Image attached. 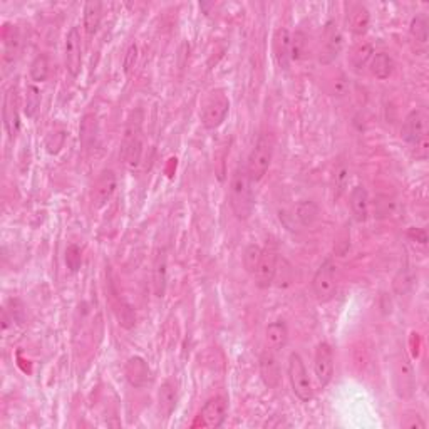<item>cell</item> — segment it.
<instances>
[{
  "mask_svg": "<svg viewBox=\"0 0 429 429\" xmlns=\"http://www.w3.org/2000/svg\"><path fill=\"white\" fill-rule=\"evenodd\" d=\"M260 378L270 389H275L280 384V366L272 351H265L260 356Z\"/></svg>",
  "mask_w": 429,
  "mask_h": 429,
  "instance_id": "obj_17",
  "label": "cell"
},
{
  "mask_svg": "<svg viewBox=\"0 0 429 429\" xmlns=\"http://www.w3.org/2000/svg\"><path fill=\"white\" fill-rule=\"evenodd\" d=\"M273 158V148L272 141L267 136H260L257 139V143L253 144L252 151H250L248 159H246V173H248L252 183L264 180V176L267 174L268 168L272 165Z\"/></svg>",
  "mask_w": 429,
  "mask_h": 429,
  "instance_id": "obj_4",
  "label": "cell"
},
{
  "mask_svg": "<svg viewBox=\"0 0 429 429\" xmlns=\"http://www.w3.org/2000/svg\"><path fill=\"white\" fill-rule=\"evenodd\" d=\"M29 74H30V79H32L34 82H44L45 79H47L49 62H47V58H45L44 54L36 56V59H34L32 64H30Z\"/></svg>",
  "mask_w": 429,
  "mask_h": 429,
  "instance_id": "obj_32",
  "label": "cell"
},
{
  "mask_svg": "<svg viewBox=\"0 0 429 429\" xmlns=\"http://www.w3.org/2000/svg\"><path fill=\"white\" fill-rule=\"evenodd\" d=\"M288 379H290L292 391H294V394L302 402H309L312 399V382H310L309 372L305 369L303 359L297 352H292L290 358H288Z\"/></svg>",
  "mask_w": 429,
  "mask_h": 429,
  "instance_id": "obj_6",
  "label": "cell"
},
{
  "mask_svg": "<svg viewBox=\"0 0 429 429\" xmlns=\"http://www.w3.org/2000/svg\"><path fill=\"white\" fill-rule=\"evenodd\" d=\"M307 51H309V37L302 30H297L290 39V60L295 62L302 60L307 56Z\"/></svg>",
  "mask_w": 429,
  "mask_h": 429,
  "instance_id": "obj_30",
  "label": "cell"
},
{
  "mask_svg": "<svg viewBox=\"0 0 429 429\" xmlns=\"http://www.w3.org/2000/svg\"><path fill=\"white\" fill-rule=\"evenodd\" d=\"M347 24L349 29L356 34V36H362L367 32L371 24V14L362 3H351L347 12Z\"/></svg>",
  "mask_w": 429,
  "mask_h": 429,
  "instance_id": "obj_19",
  "label": "cell"
},
{
  "mask_svg": "<svg viewBox=\"0 0 429 429\" xmlns=\"http://www.w3.org/2000/svg\"><path fill=\"white\" fill-rule=\"evenodd\" d=\"M229 415V402L223 396L211 397L205 402L198 417L193 423V428H222Z\"/></svg>",
  "mask_w": 429,
  "mask_h": 429,
  "instance_id": "obj_8",
  "label": "cell"
},
{
  "mask_svg": "<svg viewBox=\"0 0 429 429\" xmlns=\"http://www.w3.org/2000/svg\"><path fill=\"white\" fill-rule=\"evenodd\" d=\"M79 138H81L84 150H91L97 139V119L94 115H86L79 126Z\"/></svg>",
  "mask_w": 429,
  "mask_h": 429,
  "instance_id": "obj_25",
  "label": "cell"
},
{
  "mask_svg": "<svg viewBox=\"0 0 429 429\" xmlns=\"http://www.w3.org/2000/svg\"><path fill=\"white\" fill-rule=\"evenodd\" d=\"M116 188H117L116 173L113 172V170H102L93 188V207L97 208V210L104 207V205L113 198Z\"/></svg>",
  "mask_w": 429,
  "mask_h": 429,
  "instance_id": "obj_13",
  "label": "cell"
},
{
  "mask_svg": "<svg viewBox=\"0 0 429 429\" xmlns=\"http://www.w3.org/2000/svg\"><path fill=\"white\" fill-rule=\"evenodd\" d=\"M166 280H168V260H166V252L161 250L154 258L153 265V288L156 297H165Z\"/></svg>",
  "mask_w": 429,
  "mask_h": 429,
  "instance_id": "obj_22",
  "label": "cell"
},
{
  "mask_svg": "<svg viewBox=\"0 0 429 429\" xmlns=\"http://www.w3.org/2000/svg\"><path fill=\"white\" fill-rule=\"evenodd\" d=\"M136 60H138V45H136V43H131L128 45L126 54H124L123 59V67L126 74H129L132 71V67L136 66Z\"/></svg>",
  "mask_w": 429,
  "mask_h": 429,
  "instance_id": "obj_37",
  "label": "cell"
},
{
  "mask_svg": "<svg viewBox=\"0 0 429 429\" xmlns=\"http://www.w3.org/2000/svg\"><path fill=\"white\" fill-rule=\"evenodd\" d=\"M64 141H66V131H56L51 132L45 139V148H47L49 154H56L59 153L60 148L64 146Z\"/></svg>",
  "mask_w": 429,
  "mask_h": 429,
  "instance_id": "obj_36",
  "label": "cell"
},
{
  "mask_svg": "<svg viewBox=\"0 0 429 429\" xmlns=\"http://www.w3.org/2000/svg\"><path fill=\"white\" fill-rule=\"evenodd\" d=\"M349 181V168L345 165H340L339 168L336 170V176H334V185H336V189L339 193H343L347 186Z\"/></svg>",
  "mask_w": 429,
  "mask_h": 429,
  "instance_id": "obj_39",
  "label": "cell"
},
{
  "mask_svg": "<svg viewBox=\"0 0 429 429\" xmlns=\"http://www.w3.org/2000/svg\"><path fill=\"white\" fill-rule=\"evenodd\" d=\"M82 264V252L78 245H69L66 250V265L71 272H78Z\"/></svg>",
  "mask_w": 429,
  "mask_h": 429,
  "instance_id": "obj_35",
  "label": "cell"
},
{
  "mask_svg": "<svg viewBox=\"0 0 429 429\" xmlns=\"http://www.w3.org/2000/svg\"><path fill=\"white\" fill-rule=\"evenodd\" d=\"M3 124H5L9 138H17L19 131H21V117H19V96L15 87H10L9 93L5 94V101H3Z\"/></svg>",
  "mask_w": 429,
  "mask_h": 429,
  "instance_id": "obj_14",
  "label": "cell"
},
{
  "mask_svg": "<svg viewBox=\"0 0 429 429\" xmlns=\"http://www.w3.org/2000/svg\"><path fill=\"white\" fill-rule=\"evenodd\" d=\"M290 39L292 34L286 27L275 30V36H273V54H275L277 64L283 71H287L288 66H290Z\"/></svg>",
  "mask_w": 429,
  "mask_h": 429,
  "instance_id": "obj_18",
  "label": "cell"
},
{
  "mask_svg": "<svg viewBox=\"0 0 429 429\" xmlns=\"http://www.w3.org/2000/svg\"><path fill=\"white\" fill-rule=\"evenodd\" d=\"M102 17V3L101 2H87L84 5V29L89 37L100 30Z\"/></svg>",
  "mask_w": 429,
  "mask_h": 429,
  "instance_id": "obj_26",
  "label": "cell"
},
{
  "mask_svg": "<svg viewBox=\"0 0 429 429\" xmlns=\"http://www.w3.org/2000/svg\"><path fill=\"white\" fill-rule=\"evenodd\" d=\"M295 215H297L299 222H301L303 227H312L318 218L317 203L312 200L301 201V203L297 205V208H295Z\"/></svg>",
  "mask_w": 429,
  "mask_h": 429,
  "instance_id": "obj_28",
  "label": "cell"
},
{
  "mask_svg": "<svg viewBox=\"0 0 429 429\" xmlns=\"http://www.w3.org/2000/svg\"><path fill=\"white\" fill-rule=\"evenodd\" d=\"M349 246H351V230H347V227H345V229L339 233V237H337V242H336L337 255H340V257L345 255Z\"/></svg>",
  "mask_w": 429,
  "mask_h": 429,
  "instance_id": "obj_38",
  "label": "cell"
},
{
  "mask_svg": "<svg viewBox=\"0 0 429 429\" xmlns=\"http://www.w3.org/2000/svg\"><path fill=\"white\" fill-rule=\"evenodd\" d=\"M141 113L132 115L131 119L128 121V126L124 129L123 146H121V154H123L124 165L129 170H136L141 161L143 153V136H141Z\"/></svg>",
  "mask_w": 429,
  "mask_h": 429,
  "instance_id": "obj_2",
  "label": "cell"
},
{
  "mask_svg": "<svg viewBox=\"0 0 429 429\" xmlns=\"http://www.w3.org/2000/svg\"><path fill=\"white\" fill-rule=\"evenodd\" d=\"M428 17L424 14H417L416 17H413L411 25H409V30H411L413 39L416 40L417 44H428V37H429V29H428Z\"/></svg>",
  "mask_w": 429,
  "mask_h": 429,
  "instance_id": "obj_29",
  "label": "cell"
},
{
  "mask_svg": "<svg viewBox=\"0 0 429 429\" xmlns=\"http://www.w3.org/2000/svg\"><path fill=\"white\" fill-rule=\"evenodd\" d=\"M262 253H264V248H262V246H258L255 244L246 245V248L244 252V267H245V270L248 273H252V275H253V272H255L258 262H260Z\"/></svg>",
  "mask_w": 429,
  "mask_h": 429,
  "instance_id": "obj_34",
  "label": "cell"
},
{
  "mask_svg": "<svg viewBox=\"0 0 429 429\" xmlns=\"http://www.w3.org/2000/svg\"><path fill=\"white\" fill-rule=\"evenodd\" d=\"M3 45H5L3 60H9V59L14 60L19 52V47H21V36H19V32L14 27L7 29L5 34H3Z\"/></svg>",
  "mask_w": 429,
  "mask_h": 429,
  "instance_id": "obj_33",
  "label": "cell"
},
{
  "mask_svg": "<svg viewBox=\"0 0 429 429\" xmlns=\"http://www.w3.org/2000/svg\"><path fill=\"white\" fill-rule=\"evenodd\" d=\"M230 111V100L222 89L211 91L205 97L203 106H201V124L207 129H216L222 126L223 121L227 119Z\"/></svg>",
  "mask_w": 429,
  "mask_h": 429,
  "instance_id": "obj_3",
  "label": "cell"
},
{
  "mask_svg": "<svg viewBox=\"0 0 429 429\" xmlns=\"http://www.w3.org/2000/svg\"><path fill=\"white\" fill-rule=\"evenodd\" d=\"M124 374H126L128 382L135 387H144L151 382V371L148 362L139 356L128 359L124 366Z\"/></svg>",
  "mask_w": 429,
  "mask_h": 429,
  "instance_id": "obj_16",
  "label": "cell"
},
{
  "mask_svg": "<svg viewBox=\"0 0 429 429\" xmlns=\"http://www.w3.org/2000/svg\"><path fill=\"white\" fill-rule=\"evenodd\" d=\"M393 382L396 394L401 399H409L415 394L416 379H415V369L404 352H397L393 360Z\"/></svg>",
  "mask_w": 429,
  "mask_h": 429,
  "instance_id": "obj_5",
  "label": "cell"
},
{
  "mask_svg": "<svg viewBox=\"0 0 429 429\" xmlns=\"http://www.w3.org/2000/svg\"><path fill=\"white\" fill-rule=\"evenodd\" d=\"M40 108V91L37 86H27L25 89V102H24V113L25 116L30 117H36L37 111Z\"/></svg>",
  "mask_w": 429,
  "mask_h": 429,
  "instance_id": "obj_31",
  "label": "cell"
},
{
  "mask_svg": "<svg viewBox=\"0 0 429 429\" xmlns=\"http://www.w3.org/2000/svg\"><path fill=\"white\" fill-rule=\"evenodd\" d=\"M158 402H159V413H161L163 417H170L173 415V411L176 409L178 391H176V386H174L172 381L163 382L161 387H159Z\"/></svg>",
  "mask_w": 429,
  "mask_h": 429,
  "instance_id": "obj_23",
  "label": "cell"
},
{
  "mask_svg": "<svg viewBox=\"0 0 429 429\" xmlns=\"http://www.w3.org/2000/svg\"><path fill=\"white\" fill-rule=\"evenodd\" d=\"M265 343L272 352H279L286 347L288 343V329L283 321H275L268 324L265 330Z\"/></svg>",
  "mask_w": 429,
  "mask_h": 429,
  "instance_id": "obj_20",
  "label": "cell"
},
{
  "mask_svg": "<svg viewBox=\"0 0 429 429\" xmlns=\"http://www.w3.org/2000/svg\"><path fill=\"white\" fill-rule=\"evenodd\" d=\"M401 135H402V139H404L408 144H411V146H416L417 143L426 139L428 138L426 113L421 111V109H416V111L409 113L408 117L404 119V124H402Z\"/></svg>",
  "mask_w": 429,
  "mask_h": 429,
  "instance_id": "obj_10",
  "label": "cell"
},
{
  "mask_svg": "<svg viewBox=\"0 0 429 429\" xmlns=\"http://www.w3.org/2000/svg\"><path fill=\"white\" fill-rule=\"evenodd\" d=\"M275 273H277V255L272 250H264L255 272H253L255 283L260 288H268L272 286L273 279H275Z\"/></svg>",
  "mask_w": 429,
  "mask_h": 429,
  "instance_id": "obj_15",
  "label": "cell"
},
{
  "mask_svg": "<svg viewBox=\"0 0 429 429\" xmlns=\"http://www.w3.org/2000/svg\"><path fill=\"white\" fill-rule=\"evenodd\" d=\"M351 210L356 222L364 223L369 218V195L364 186H356L351 192Z\"/></svg>",
  "mask_w": 429,
  "mask_h": 429,
  "instance_id": "obj_21",
  "label": "cell"
},
{
  "mask_svg": "<svg viewBox=\"0 0 429 429\" xmlns=\"http://www.w3.org/2000/svg\"><path fill=\"white\" fill-rule=\"evenodd\" d=\"M343 34H340L336 22H327L324 27V34H322L321 51H318L321 64H330L332 60H336L337 56L343 51Z\"/></svg>",
  "mask_w": 429,
  "mask_h": 429,
  "instance_id": "obj_9",
  "label": "cell"
},
{
  "mask_svg": "<svg viewBox=\"0 0 429 429\" xmlns=\"http://www.w3.org/2000/svg\"><path fill=\"white\" fill-rule=\"evenodd\" d=\"M372 56H374V47L369 43H362L352 49L349 60H351V66L354 67V71L359 72L371 62Z\"/></svg>",
  "mask_w": 429,
  "mask_h": 429,
  "instance_id": "obj_27",
  "label": "cell"
},
{
  "mask_svg": "<svg viewBox=\"0 0 429 429\" xmlns=\"http://www.w3.org/2000/svg\"><path fill=\"white\" fill-rule=\"evenodd\" d=\"M230 207L238 220H248L255 208V196H253L252 180H250L246 168L238 166L231 174L230 180Z\"/></svg>",
  "mask_w": 429,
  "mask_h": 429,
  "instance_id": "obj_1",
  "label": "cell"
},
{
  "mask_svg": "<svg viewBox=\"0 0 429 429\" xmlns=\"http://www.w3.org/2000/svg\"><path fill=\"white\" fill-rule=\"evenodd\" d=\"M369 69H371V74L374 76L375 79L386 81V79L393 74L394 62L389 54H386V52H378V54L372 56V59L369 62Z\"/></svg>",
  "mask_w": 429,
  "mask_h": 429,
  "instance_id": "obj_24",
  "label": "cell"
},
{
  "mask_svg": "<svg viewBox=\"0 0 429 429\" xmlns=\"http://www.w3.org/2000/svg\"><path fill=\"white\" fill-rule=\"evenodd\" d=\"M312 290L314 297L317 299V302L327 303L334 299L337 292V273H336V265L334 262L327 258V260L322 262L321 267L315 272L312 279Z\"/></svg>",
  "mask_w": 429,
  "mask_h": 429,
  "instance_id": "obj_7",
  "label": "cell"
},
{
  "mask_svg": "<svg viewBox=\"0 0 429 429\" xmlns=\"http://www.w3.org/2000/svg\"><path fill=\"white\" fill-rule=\"evenodd\" d=\"M314 372L317 382L322 387L329 386L334 375V352L327 343H321L315 349L314 356Z\"/></svg>",
  "mask_w": 429,
  "mask_h": 429,
  "instance_id": "obj_11",
  "label": "cell"
},
{
  "mask_svg": "<svg viewBox=\"0 0 429 429\" xmlns=\"http://www.w3.org/2000/svg\"><path fill=\"white\" fill-rule=\"evenodd\" d=\"M64 58H66V69L72 78H78L82 69V45L81 34L78 27H72L66 36V49H64Z\"/></svg>",
  "mask_w": 429,
  "mask_h": 429,
  "instance_id": "obj_12",
  "label": "cell"
}]
</instances>
